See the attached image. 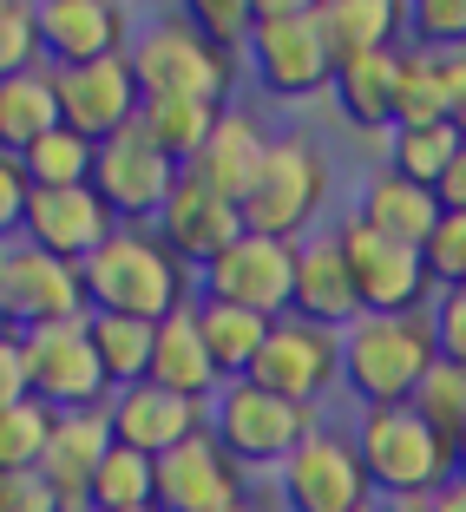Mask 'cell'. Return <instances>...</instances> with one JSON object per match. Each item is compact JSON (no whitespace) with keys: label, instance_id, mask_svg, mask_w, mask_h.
Listing matches in <instances>:
<instances>
[{"label":"cell","instance_id":"836d02e7","mask_svg":"<svg viewBox=\"0 0 466 512\" xmlns=\"http://www.w3.org/2000/svg\"><path fill=\"white\" fill-rule=\"evenodd\" d=\"M466 138H460V125H421V132H388V165L401 171V178H414V184H427L434 191L440 178H447V165H453V151H460Z\"/></svg>","mask_w":466,"mask_h":512},{"label":"cell","instance_id":"52a82bcc","mask_svg":"<svg viewBox=\"0 0 466 512\" xmlns=\"http://www.w3.org/2000/svg\"><path fill=\"white\" fill-rule=\"evenodd\" d=\"M250 73L276 99H309V92L335 86V46L322 33V14L302 0H256L250 27Z\"/></svg>","mask_w":466,"mask_h":512},{"label":"cell","instance_id":"74e56055","mask_svg":"<svg viewBox=\"0 0 466 512\" xmlns=\"http://www.w3.org/2000/svg\"><path fill=\"white\" fill-rule=\"evenodd\" d=\"M407 40L434 46V53H460L466 46V0H414L407 7Z\"/></svg>","mask_w":466,"mask_h":512},{"label":"cell","instance_id":"3957f363","mask_svg":"<svg viewBox=\"0 0 466 512\" xmlns=\"http://www.w3.org/2000/svg\"><path fill=\"white\" fill-rule=\"evenodd\" d=\"M145 99H211L230 106V86H237V53H224L217 40H204V27L191 20V7H171V14H151L145 27L125 46Z\"/></svg>","mask_w":466,"mask_h":512},{"label":"cell","instance_id":"ffe728a7","mask_svg":"<svg viewBox=\"0 0 466 512\" xmlns=\"http://www.w3.org/2000/svg\"><path fill=\"white\" fill-rule=\"evenodd\" d=\"M33 20H40V46L46 66H92L125 53L138 33V20L112 0H33Z\"/></svg>","mask_w":466,"mask_h":512},{"label":"cell","instance_id":"603a6c76","mask_svg":"<svg viewBox=\"0 0 466 512\" xmlns=\"http://www.w3.org/2000/svg\"><path fill=\"white\" fill-rule=\"evenodd\" d=\"M270 145H276V132H263L256 125V112H237V106H224V119H217V132L204 138V151H197L184 171H197V178H211L224 197H250V184H256V171H263V158H270Z\"/></svg>","mask_w":466,"mask_h":512},{"label":"cell","instance_id":"277c9868","mask_svg":"<svg viewBox=\"0 0 466 512\" xmlns=\"http://www.w3.org/2000/svg\"><path fill=\"white\" fill-rule=\"evenodd\" d=\"M322 211H329V151H322L316 132H276L270 158L256 171L250 197H243V230L276 243H302L322 230Z\"/></svg>","mask_w":466,"mask_h":512},{"label":"cell","instance_id":"e575fe53","mask_svg":"<svg viewBox=\"0 0 466 512\" xmlns=\"http://www.w3.org/2000/svg\"><path fill=\"white\" fill-rule=\"evenodd\" d=\"M53 407L46 401H14L7 414H0V473H40V453H46V440H53Z\"/></svg>","mask_w":466,"mask_h":512},{"label":"cell","instance_id":"2e32d148","mask_svg":"<svg viewBox=\"0 0 466 512\" xmlns=\"http://www.w3.org/2000/svg\"><path fill=\"white\" fill-rule=\"evenodd\" d=\"M250 493V473L217 447L211 427L158 460V512H237Z\"/></svg>","mask_w":466,"mask_h":512},{"label":"cell","instance_id":"e0dca14e","mask_svg":"<svg viewBox=\"0 0 466 512\" xmlns=\"http://www.w3.org/2000/svg\"><path fill=\"white\" fill-rule=\"evenodd\" d=\"M151 230H158V237L191 263V270H204L211 256H224L230 243L243 237V204H237V197H224L211 178L178 171V184H171L165 211H158V224H151Z\"/></svg>","mask_w":466,"mask_h":512},{"label":"cell","instance_id":"ba28073f","mask_svg":"<svg viewBox=\"0 0 466 512\" xmlns=\"http://www.w3.org/2000/svg\"><path fill=\"white\" fill-rule=\"evenodd\" d=\"M335 243H342L348 270H355V296H361V316H407V309H434V276H427V256L414 243L375 230L368 217H329Z\"/></svg>","mask_w":466,"mask_h":512},{"label":"cell","instance_id":"c3c4849f","mask_svg":"<svg viewBox=\"0 0 466 512\" xmlns=\"http://www.w3.org/2000/svg\"><path fill=\"white\" fill-rule=\"evenodd\" d=\"M375 512H427V499H375Z\"/></svg>","mask_w":466,"mask_h":512},{"label":"cell","instance_id":"7c38bea8","mask_svg":"<svg viewBox=\"0 0 466 512\" xmlns=\"http://www.w3.org/2000/svg\"><path fill=\"white\" fill-rule=\"evenodd\" d=\"M250 381H263V388L283 394V401L322 407L335 388H342V329L309 322V316L270 322V342H263V355H256Z\"/></svg>","mask_w":466,"mask_h":512},{"label":"cell","instance_id":"d4e9b609","mask_svg":"<svg viewBox=\"0 0 466 512\" xmlns=\"http://www.w3.org/2000/svg\"><path fill=\"white\" fill-rule=\"evenodd\" d=\"M335 106L355 132H394V99H401V46L355 53L335 66Z\"/></svg>","mask_w":466,"mask_h":512},{"label":"cell","instance_id":"484cf974","mask_svg":"<svg viewBox=\"0 0 466 512\" xmlns=\"http://www.w3.org/2000/svg\"><path fill=\"white\" fill-rule=\"evenodd\" d=\"M355 217H368L375 230H388V237H401V243H414V250H427V237H434V224H440L447 211H440V197L427 191V184H414V178H401L394 165H381L375 178L361 184Z\"/></svg>","mask_w":466,"mask_h":512},{"label":"cell","instance_id":"ab89813d","mask_svg":"<svg viewBox=\"0 0 466 512\" xmlns=\"http://www.w3.org/2000/svg\"><path fill=\"white\" fill-rule=\"evenodd\" d=\"M191 20L204 27V40H217L224 53H243V46H250V27H256V7L250 0H197Z\"/></svg>","mask_w":466,"mask_h":512},{"label":"cell","instance_id":"ee69618b","mask_svg":"<svg viewBox=\"0 0 466 512\" xmlns=\"http://www.w3.org/2000/svg\"><path fill=\"white\" fill-rule=\"evenodd\" d=\"M14 401H27V362H20V335L14 342H0V414Z\"/></svg>","mask_w":466,"mask_h":512},{"label":"cell","instance_id":"f35d334b","mask_svg":"<svg viewBox=\"0 0 466 512\" xmlns=\"http://www.w3.org/2000/svg\"><path fill=\"white\" fill-rule=\"evenodd\" d=\"M421 256H427V276H434V289H460V283H466V211H447V217H440Z\"/></svg>","mask_w":466,"mask_h":512},{"label":"cell","instance_id":"8992f818","mask_svg":"<svg viewBox=\"0 0 466 512\" xmlns=\"http://www.w3.org/2000/svg\"><path fill=\"white\" fill-rule=\"evenodd\" d=\"M211 434L243 473H276L309 434H322V407L270 394L263 381H224L211 401Z\"/></svg>","mask_w":466,"mask_h":512},{"label":"cell","instance_id":"f907efd6","mask_svg":"<svg viewBox=\"0 0 466 512\" xmlns=\"http://www.w3.org/2000/svg\"><path fill=\"white\" fill-rule=\"evenodd\" d=\"M453 467H460V480H466V434L453 440Z\"/></svg>","mask_w":466,"mask_h":512},{"label":"cell","instance_id":"6da1fadb","mask_svg":"<svg viewBox=\"0 0 466 512\" xmlns=\"http://www.w3.org/2000/svg\"><path fill=\"white\" fill-rule=\"evenodd\" d=\"M79 270H86L92 309H112V316L165 322L197 302V270L151 224H119V237Z\"/></svg>","mask_w":466,"mask_h":512},{"label":"cell","instance_id":"cb8c5ba5","mask_svg":"<svg viewBox=\"0 0 466 512\" xmlns=\"http://www.w3.org/2000/svg\"><path fill=\"white\" fill-rule=\"evenodd\" d=\"M145 381H158V388H171V394H191V401H204V407L217 401L224 375H217L211 348H204V329H197V302L158 322V342H151V375H145Z\"/></svg>","mask_w":466,"mask_h":512},{"label":"cell","instance_id":"5b68a950","mask_svg":"<svg viewBox=\"0 0 466 512\" xmlns=\"http://www.w3.org/2000/svg\"><path fill=\"white\" fill-rule=\"evenodd\" d=\"M355 453L368 480H375V499H434L440 486L453 480V440L440 427L421 421V407H361L355 414Z\"/></svg>","mask_w":466,"mask_h":512},{"label":"cell","instance_id":"9c48e42d","mask_svg":"<svg viewBox=\"0 0 466 512\" xmlns=\"http://www.w3.org/2000/svg\"><path fill=\"white\" fill-rule=\"evenodd\" d=\"M270 493L283 499V512H368L375 506V480L361 467L355 434H335V427L309 434L289 453L283 467H276Z\"/></svg>","mask_w":466,"mask_h":512},{"label":"cell","instance_id":"f5cc1de1","mask_svg":"<svg viewBox=\"0 0 466 512\" xmlns=\"http://www.w3.org/2000/svg\"><path fill=\"white\" fill-rule=\"evenodd\" d=\"M138 512H158V506H138Z\"/></svg>","mask_w":466,"mask_h":512},{"label":"cell","instance_id":"60d3db41","mask_svg":"<svg viewBox=\"0 0 466 512\" xmlns=\"http://www.w3.org/2000/svg\"><path fill=\"white\" fill-rule=\"evenodd\" d=\"M27 204H33V178H27V165H20V151L0 145V250L20 243V230H27Z\"/></svg>","mask_w":466,"mask_h":512},{"label":"cell","instance_id":"f546056e","mask_svg":"<svg viewBox=\"0 0 466 512\" xmlns=\"http://www.w3.org/2000/svg\"><path fill=\"white\" fill-rule=\"evenodd\" d=\"M86 329H92V348H99V368H106L112 394L151 375V342H158V322H138V316H112V309H92Z\"/></svg>","mask_w":466,"mask_h":512},{"label":"cell","instance_id":"8fae6325","mask_svg":"<svg viewBox=\"0 0 466 512\" xmlns=\"http://www.w3.org/2000/svg\"><path fill=\"white\" fill-rule=\"evenodd\" d=\"M197 296L211 302H237L250 316H296V243H276V237H256L243 230L224 256H211L197 270Z\"/></svg>","mask_w":466,"mask_h":512},{"label":"cell","instance_id":"7bdbcfd3","mask_svg":"<svg viewBox=\"0 0 466 512\" xmlns=\"http://www.w3.org/2000/svg\"><path fill=\"white\" fill-rule=\"evenodd\" d=\"M0 512H66L40 473H0Z\"/></svg>","mask_w":466,"mask_h":512},{"label":"cell","instance_id":"b9f144b4","mask_svg":"<svg viewBox=\"0 0 466 512\" xmlns=\"http://www.w3.org/2000/svg\"><path fill=\"white\" fill-rule=\"evenodd\" d=\"M434 335H440V362L466 368V283L434 296Z\"/></svg>","mask_w":466,"mask_h":512},{"label":"cell","instance_id":"30bf717a","mask_svg":"<svg viewBox=\"0 0 466 512\" xmlns=\"http://www.w3.org/2000/svg\"><path fill=\"white\" fill-rule=\"evenodd\" d=\"M20 362H27V394L46 401L53 414H79V407H106L112 381L99 368L86 322H46V329L20 335Z\"/></svg>","mask_w":466,"mask_h":512},{"label":"cell","instance_id":"7a4b0ae2","mask_svg":"<svg viewBox=\"0 0 466 512\" xmlns=\"http://www.w3.org/2000/svg\"><path fill=\"white\" fill-rule=\"evenodd\" d=\"M434 368H440L434 309L361 316L355 329H342V388L361 407H407Z\"/></svg>","mask_w":466,"mask_h":512},{"label":"cell","instance_id":"8d00e7d4","mask_svg":"<svg viewBox=\"0 0 466 512\" xmlns=\"http://www.w3.org/2000/svg\"><path fill=\"white\" fill-rule=\"evenodd\" d=\"M46 60L40 46V20H33V0H0V79L27 73Z\"/></svg>","mask_w":466,"mask_h":512},{"label":"cell","instance_id":"4dcf8cb0","mask_svg":"<svg viewBox=\"0 0 466 512\" xmlns=\"http://www.w3.org/2000/svg\"><path fill=\"white\" fill-rule=\"evenodd\" d=\"M217 119H224V106H211V99H145L138 132L165 151V158L191 165L197 151H204V138L217 132Z\"/></svg>","mask_w":466,"mask_h":512},{"label":"cell","instance_id":"4316f807","mask_svg":"<svg viewBox=\"0 0 466 512\" xmlns=\"http://www.w3.org/2000/svg\"><path fill=\"white\" fill-rule=\"evenodd\" d=\"M66 112H60V79H53V66H27V73L0 79V145L7 151H27L40 145L46 132H60Z\"/></svg>","mask_w":466,"mask_h":512},{"label":"cell","instance_id":"816d5d0a","mask_svg":"<svg viewBox=\"0 0 466 512\" xmlns=\"http://www.w3.org/2000/svg\"><path fill=\"white\" fill-rule=\"evenodd\" d=\"M453 125H460V138H466V92H460V112H453Z\"/></svg>","mask_w":466,"mask_h":512},{"label":"cell","instance_id":"d6986e66","mask_svg":"<svg viewBox=\"0 0 466 512\" xmlns=\"http://www.w3.org/2000/svg\"><path fill=\"white\" fill-rule=\"evenodd\" d=\"M106 414H112L119 447L145 453V460H165L171 447H184V440H197L204 427H211V407L191 401V394L158 388V381H132V388H119L106 401Z\"/></svg>","mask_w":466,"mask_h":512},{"label":"cell","instance_id":"7402d4cb","mask_svg":"<svg viewBox=\"0 0 466 512\" xmlns=\"http://www.w3.org/2000/svg\"><path fill=\"white\" fill-rule=\"evenodd\" d=\"M296 316L329 322V329H355L361 322V296H355V270H348L335 224H322L316 237L296 243Z\"/></svg>","mask_w":466,"mask_h":512},{"label":"cell","instance_id":"d6a6232c","mask_svg":"<svg viewBox=\"0 0 466 512\" xmlns=\"http://www.w3.org/2000/svg\"><path fill=\"white\" fill-rule=\"evenodd\" d=\"M20 165H27L33 191H73V184H92L99 145H92L86 132H73V125H60V132H46L40 145L20 151Z\"/></svg>","mask_w":466,"mask_h":512},{"label":"cell","instance_id":"f1b7e54d","mask_svg":"<svg viewBox=\"0 0 466 512\" xmlns=\"http://www.w3.org/2000/svg\"><path fill=\"white\" fill-rule=\"evenodd\" d=\"M197 329H204V348H211L224 381H243L263 355V342H270V316H250L237 302H211V296H197Z\"/></svg>","mask_w":466,"mask_h":512},{"label":"cell","instance_id":"4fadbf2b","mask_svg":"<svg viewBox=\"0 0 466 512\" xmlns=\"http://www.w3.org/2000/svg\"><path fill=\"white\" fill-rule=\"evenodd\" d=\"M0 296H7V316H14L20 335L46 329V322H86L92 316L86 270L33 250V243H7L0 250Z\"/></svg>","mask_w":466,"mask_h":512},{"label":"cell","instance_id":"1f68e13d","mask_svg":"<svg viewBox=\"0 0 466 512\" xmlns=\"http://www.w3.org/2000/svg\"><path fill=\"white\" fill-rule=\"evenodd\" d=\"M138 506H158V460L132 447H112L92 473V493H86V512H138Z\"/></svg>","mask_w":466,"mask_h":512},{"label":"cell","instance_id":"681fc988","mask_svg":"<svg viewBox=\"0 0 466 512\" xmlns=\"http://www.w3.org/2000/svg\"><path fill=\"white\" fill-rule=\"evenodd\" d=\"M14 335L20 329H14V316H7V296H0V342H14Z\"/></svg>","mask_w":466,"mask_h":512},{"label":"cell","instance_id":"d590c367","mask_svg":"<svg viewBox=\"0 0 466 512\" xmlns=\"http://www.w3.org/2000/svg\"><path fill=\"white\" fill-rule=\"evenodd\" d=\"M414 407H421V421H427V427H440L447 440H460V434H466V368L440 362L434 375L421 381Z\"/></svg>","mask_w":466,"mask_h":512},{"label":"cell","instance_id":"9a60e30c","mask_svg":"<svg viewBox=\"0 0 466 512\" xmlns=\"http://www.w3.org/2000/svg\"><path fill=\"white\" fill-rule=\"evenodd\" d=\"M53 79H60V112L73 132H86L92 145H106V138H119L125 125H138V112H145V86H138L132 60L125 53H112V60H92V66H53Z\"/></svg>","mask_w":466,"mask_h":512},{"label":"cell","instance_id":"7dc6e473","mask_svg":"<svg viewBox=\"0 0 466 512\" xmlns=\"http://www.w3.org/2000/svg\"><path fill=\"white\" fill-rule=\"evenodd\" d=\"M237 512H283V499H276V493H250Z\"/></svg>","mask_w":466,"mask_h":512},{"label":"cell","instance_id":"83f0119b","mask_svg":"<svg viewBox=\"0 0 466 512\" xmlns=\"http://www.w3.org/2000/svg\"><path fill=\"white\" fill-rule=\"evenodd\" d=\"M322 33L335 46V66L355 60V53H381V46H401L407 7L401 0H322Z\"/></svg>","mask_w":466,"mask_h":512},{"label":"cell","instance_id":"ac0fdd59","mask_svg":"<svg viewBox=\"0 0 466 512\" xmlns=\"http://www.w3.org/2000/svg\"><path fill=\"white\" fill-rule=\"evenodd\" d=\"M112 237H119V217H112V204L92 191V184H73V191H33L27 230H20V243L60 256V263H92Z\"/></svg>","mask_w":466,"mask_h":512},{"label":"cell","instance_id":"f6af8a7d","mask_svg":"<svg viewBox=\"0 0 466 512\" xmlns=\"http://www.w3.org/2000/svg\"><path fill=\"white\" fill-rule=\"evenodd\" d=\"M434 197H440V211H466V145L453 151V165H447V178L434 184Z\"/></svg>","mask_w":466,"mask_h":512},{"label":"cell","instance_id":"bcb514c9","mask_svg":"<svg viewBox=\"0 0 466 512\" xmlns=\"http://www.w3.org/2000/svg\"><path fill=\"white\" fill-rule=\"evenodd\" d=\"M427 512H466V480H460V473H453V480L427 499Z\"/></svg>","mask_w":466,"mask_h":512},{"label":"cell","instance_id":"44dd1931","mask_svg":"<svg viewBox=\"0 0 466 512\" xmlns=\"http://www.w3.org/2000/svg\"><path fill=\"white\" fill-rule=\"evenodd\" d=\"M112 447H119V434H112L106 407H79V414H60V421H53V440H46V453H40V480L60 493L66 512H86L92 473H99V460H106Z\"/></svg>","mask_w":466,"mask_h":512},{"label":"cell","instance_id":"5bb4252c","mask_svg":"<svg viewBox=\"0 0 466 512\" xmlns=\"http://www.w3.org/2000/svg\"><path fill=\"white\" fill-rule=\"evenodd\" d=\"M178 158H165V151L151 145L138 125H125L119 138H106L99 145V165H92V191L112 204V217L119 224H158V211H165L171 184H178Z\"/></svg>","mask_w":466,"mask_h":512}]
</instances>
